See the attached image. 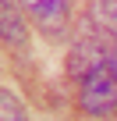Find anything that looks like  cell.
<instances>
[{
  "instance_id": "cell-1",
  "label": "cell",
  "mask_w": 117,
  "mask_h": 121,
  "mask_svg": "<svg viewBox=\"0 0 117 121\" xmlns=\"http://www.w3.org/2000/svg\"><path fill=\"white\" fill-rule=\"evenodd\" d=\"M82 107H85V114H96V117L117 110V75L106 68V60L96 64L85 75V82H82Z\"/></svg>"
},
{
  "instance_id": "cell-2",
  "label": "cell",
  "mask_w": 117,
  "mask_h": 121,
  "mask_svg": "<svg viewBox=\"0 0 117 121\" xmlns=\"http://www.w3.org/2000/svg\"><path fill=\"white\" fill-rule=\"evenodd\" d=\"M21 4L36 14V22L57 29V25H64V14H68V4H71V0H21Z\"/></svg>"
},
{
  "instance_id": "cell-3",
  "label": "cell",
  "mask_w": 117,
  "mask_h": 121,
  "mask_svg": "<svg viewBox=\"0 0 117 121\" xmlns=\"http://www.w3.org/2000/svg\"><path fill=\"white\" fill-rule=\"evenodd\" d=\"M89 14H92L96 29H103L106 36L117 39V0H89Z\"/></svg>"
},
{
  "instance_id": "cell-4",
  "label": "cell",
  "mask_w": 117,
  "mask_h": 121,
  "mask_svg": "<svg viewBox=\"0 0 117 121\" xmlns=\"http://www.w3.org/2000/svg\"><path fill=\"white\" fill-rule=\"evenodd\" d=\"M4 39L7 43H25V25H21V18H18V11L11 7V0H4Z\"/></svg>"
},
{
  "instance_id": "cell-5",
  "label": "cell",
  "mask_w": 117,
  "mask_h": 121,
  "mask_svg": "<svg viewBox=\"0 0 117 121\" xmlns=\"http://www.w3.org/2000/svg\"><path fill=\"white\" fill-rule=\"evenodd\" d=\"M0 121H25V110H21V103L4 89L0 93Z\"/></svg>"
},
{
  "instance_id": "cell-6",
  "label": "cell",
  "mask_w": 117,
  "mask_h": 121,
  "mask_svg": "<svg viewBox=\"0 0 117 121\" xmlns=\"http://www.w3.org/2000/svg\"><path fill=\"white\" fill-rule=\"evenodd\" d=\"M106 68H110V71H113V75H117V50H113V53H110V60H106Z\"/></svg>"
}]
</instances>
